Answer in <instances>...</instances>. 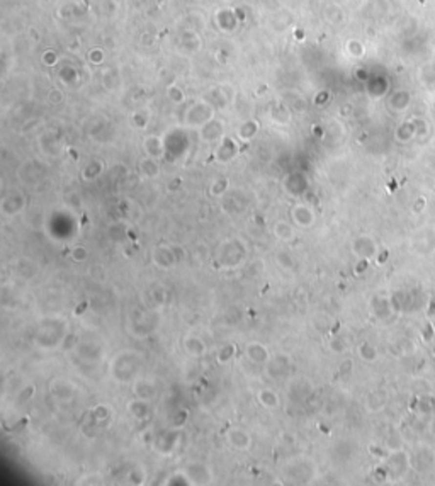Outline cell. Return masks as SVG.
I'll list each match as a JSON object with an SVG mask.
<instances>
[{"instance_id":"obj_4","label":"cell","mask_w":435,"mask_h":486,"mask_svg":"<svg viewBox=\"0 0 435 486\" xmlns=\"http://www.w3.org/2000/svg\"><path fill=\"white\" fill-rule=\"evenodd\" d=\"M257 399L260 401V405L269 410H274L279 406V395L276 391H272V389H260L257 393Z\"/></svg>"},{"instance_id":"obj_7","label":"cell","mask_w":435,"mask_h":486,"mask_svg":"<svg viewBox=\"0 0 435 486\" xmlns=\"http://www.w3.org/2000/svg\"><path fill=\"white\" fill-rule=\"evenodd\" d=\"M134 395L136 398H141V399H150L155 393L153 386L150 382H134V388H133Z\"/></svg>"},{"instance_id":"obj_6","label":"cell","mask_w":435,"mask_h":486,"mask_svg":"<svg viewBox=\"0 0 435 486\" xmlns=\"http://www.w3.org/2000/svg\"><path fill=\"white\" fill-rule=\"evenodd\" d=\"M294 220L299 226H311L313 221H315V216L311 214V211H308L306 208H298L294 211Z\"/></svg>"},{"instance_id":"obj_9","label":"cell","mask_w":435,"mask_h":486,"mask_svg":"<svg viewBox=\"0 0 435 486\" xmlns=\"http://www.w3.org/2000/svg\"><path fill=\"white\" fill-rule=\"evenodd\" d=\"M274 233H276V237L279 238V240H284V242H289L294 238V231H292V228L286 223H277L276 226H274Z\"/></svg>"},{"instance_id":"obj_8","label":"cell","mask_w":435,"mask_h":486,"mask_svg":"<svg viewBox=\"0 0 435 486\" xmlns=\"http://www.w3.org/2000/svg\"><path fill=\"white\" fill-rule=\"evenodd\" d=\"M233 355H235V345L233 344H224V345H221L219 350L216 352V360L219 364H226V362H230V360L233 359Z\"/></svg>"},{"instance_id":"obj_10","label":"cell","mask_w":435,"mask_h":486,"mask_svg":"<svg viewBox=\"0 0 435 486\" xmlns=\"http://www.w3.org/2000/svg\"><path fill=\"white\" fill-rule=\"evenodd\" d=\"M92 412H94V415H95L97 420H106V418L110 415V410L106 405H97L94 410H92Z\"/></svg>"},{"instance_id":"obj_11","label":"cell","mask_w":435,"mask_h":486,"mask_svg":"<svg viewBox=\"0 0 435 486\" xmlns=\"http://www.w3.org/2000/svg\"><path fill=\"white\" fill-rule=\"evenodd\" d=\"M277 260H279V264L283 267H287V269H291L292 267V259L287 253H284V252H281L279 255H277Z\"/></svg>"},{"instance_id":"obj_12","label":"cell","mask_w":435,"mask_h":486,"mask_svg":"<svg viewBox=\"0 0 435 486\" xmlns=\"http://www.w3.org/2000/svg\"><path fill=\"white\" fill-rule=\"evenodd\" d=\"M72 257L77 260V262H80L82 259H85V257H87V250H85V246H75Z\"/></svg>"},{"instance_id":"obj_2","label":"cell","mask_w":435,"mask_h":486,"mask_svg":"<svg viewBox=\"0 0 435 486\" xmlns=\"http://www.w3.org/2000/svg\"><path fill=\"white\" fill-rule=\"evenodd\" d=\"M245 352H247L248 360H252L254 364H267L270 360L269 350L263 347L262 344H257V342H252V344H248Z\"/></svg>"},{"instance_id":"obj_5","label":"cell","mask_w":435,"mask_h":486,"mask_svg":"<svg viewBox=\"0 0 435 486\" xmlns=\"http://www.w3.org/2000/svg\"><path fill=\"white\" fill-rule=\"evenodd\" d=\"M184 347H185V350H187L189 355H192V357H199V355H202V353L206 352L204 344H202V342L199 340V338H196V337H189L187 340H185Z\"/></svg>"},{"instance_id":"obj_3","label":"cell","mask_w":435,"mask_h":486,"mask_svg":"<svg viewBox=\"0 0 435 486\" xmlns=\"http://www.w3.org/2000/svg\"><path fill=\"white\" fill-rule=\"evenodd\" d=\"M130 412L133 417H136L138 420H145L150 417V399H141L134 398L130 403Z\"/></svg>"},{"instance_id":"obj_1","label":"cell","mask_w":435,"mask_h":486,"mask_svg":"<svg viewBox=\"0 0 435 486\" xmlns=\"http://www.w3.org/2000/svg\"><path fill=\"white\" fill-rule=\"evenodd\" d=\"M228 442H230L231 447L238 449V451H245V449L250 447L252 437L247 430H243V428L233 427V428H230V432H228Z\"/></svg>"}]
</instances>
